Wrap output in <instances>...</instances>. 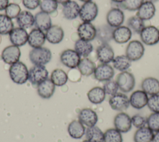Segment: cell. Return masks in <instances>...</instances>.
<instances>
[{
    "label": "cell",
    "mask_w": 159,
    "mask_h": 142,
    "mask_svg": "<svg viewBox=\"0 0 159 142\" xmlns=\"http://www.w3.org/2000/svg\"><path fill=\"white\" fill-rule=\"evenodd\" d=\"M9 73L12 81L16 84H24L29 80V70L25 64L20 61L11 65Z\"/></svg>",
    "instance_id": "obj_1"
},
{
    "label": "cell",
    "mask_w": 159,
    "mask_h": 142,
    "mask_svg": "<svg viewBox=\"0 0 159 142\" xmlns=\"http://www.w3.org/2000/svg\"><path fill=\"white\" fill-rule=\"evenodd\" d=\"M52 54L50 49L40 47L33 48L29 52L30 62L36 65H45L52 59Z\"/></svg>",
    "instance_id": "obj_2"
},
{
    "label": "cell",
    "mask_w": 159,
    "mask_h": 142,
    "mask_svg": "<svg viewBox=\"0 0 159 142\" xmlns=\"http://www.w3.org/2000/svg\"><path fill=\"white\" fill-rule=\"evenodd\" d=\"M116 81L118 85L119 89L124 93L131 92L135 85V79L134 75L127 71L121 72L119 73Z\"/></svg>",
    "instance_id": "obj_3"
},
{
    "label": "cell",
    "mask_w": 159,
    "mask_h": 142,
    "mask_svg": "<svg viewBox=\"0 0 159 142\" xmlns=\"http://www.w3.org/2000/svg\"><path fill=\"white\" fill-rule=\"evenodd\" d=\"M98 14L97 4L91 1L84 2L80 7L79 16L83 22H91L94 21Z\"/></svg>",
    "instance_id": "obj_4"
},
{
    "label": "cell",
    "mask_w": 159,
    "mask_h": 142,
    "mask_svg": "<svg viewBox=\"0 0 159 142\" xmlns=\"http://www.w3.org/2000/svg\"><path fill=\"white\" fill-rule=\"evenodd\" d=\"M145 48L143 44L137 40L129 42L125 50V55L131 61L140 60L143 55Z\"/></svg>",
    "instance_id": "obj_5"
},
{
    "label": "cell",
    "mask_w": 159,
    "mask_h": 142,
    "mask_svg": "<svg viewBox=\"0 0 159 142\" xmlns=\"http://www.w3.org/2000/svg\"><path fill=\"white\" fill-rule=\"evenodd\" d=\"M140 36L142 42L147 45H153L159 42V29L153 26L145 27Z\"/></svg>",
    "instance_id": "obj_6"
},
{
    "label": "cell",
    "mask_w": 159,
    "mask_h": 142,
    "mask_svg": "<svg viewBox=\"0 0 159 142\" xmlns=\"http://www.w3.org/2000/svg\"><path fill=\"white\" fill-rule=\"evenodd\" d=\"M48 77V72L45 65H34L29 70V80L34 85H39Z\"/></svg>",
    "instance_id": "obj_7"
},
{
    "label": "cell",
    "mask_w": 159,
    "mask_h": 142,
    "mask_svg": "<svg viewBox=\"0 0 159 142\" xmlns=\"http://www.w3.org/2000/svg\"><path fill=\"white\" fill-rule=\"evenodd\" d=\"M109 104L112 110L122 111L129 107V98L124 93L117 92L110 97Z\"/></svg>",
    "instance_id": "obj_8"
},
{
    "label": "cell",
    "mask_w": 159,
    "mask_h": 142,
    "mask_svg": "<svg viewBox=\"0 0 159 142\" xmlns=\"http://www.w3.org/2000/svg\"><path fill=\"white\" fill-rule=\"evenodd\" d=\"M81 60V56L73 49L63 50L60 55V61L66 67L70 69H75Z\"/></svg>",
    "instance_id": "obj_9"
},
{
    "label": "cell",
    "mask_w": 159,
    "mask_h": 142,
    "mask_svg": "<svg viewBox=\"0 0 159 142\" xmlns=\"http://www.w3.org/2000/svg\"><path fill=\"white\" fill-rule=\"evenodd\" d=\"M21 52L19 47L11 45L5 47L1 53V59L7 64L12 65L19 61Z\"/></svg>",
    "instance_id": "obj_10"
},
{
    "label": "cell",
    "mask_w": 159,
    "mask_h": 142,
    "mask_svg": "<svg viewBox=\"0 0 159 142\" xmlns=\"http://www.w3.org/2000/svg\"><path fill=\"white\" fill-rule=\"evenodd\" d=\"M114 125L115 128L120 133H127L132 128L131 118L126 113L120 112L114 117Z\"/></svg>",
    "instance_id": "obj_11"
},
{
    "label": "cell",
    "mask_w": 159,
    "mask_h": 142,
    "mask_svg": "<svg viewBox=\"0 0 159 142\" xmlns=\"http://www.w3.org/2000/svg\"><path fill=\"white\" fill-rule=\"evenodd\" d=\"M93 74L96 80L99 82H106L112 80L115 72L109 64H101L96 67Z\"/></svg>",
    "instance_id": "obj_12"
},
{
    "label": "cell",
    "mask_w": 159,
    "mask_h": 142,
    "mask_svg": "<svg viewBox=\"0 0 159 142\" xmlns=\"http://www.w3.org/2000/svg\"><path fill=\"white\" fill-rule=\"evenodd\" d=\"M96 28L91 22H83L77 29V33L80 39L91 41L96 37Z\"/></svg>",
    "instance_id": "obj_13"
},
{
    "label": "cell",
    "mask_w": 159,
    "mask_h": 142,
    "mask_svg": "<svg viewBox=\"0 0 159 142\" xmlns=\"http://www.w3.org/2000/svg\"><path fill=\"white\" fill-rule=\"evenodd\" d=\"M9 35L12 44L17 47L25 45L28 41L29 34L25 29L20 27L14 28Z\"/></svg>",
    "instance_id": "obj_14"
},
{
    "label": "cell",
    "mask_w": 159,
    "mask_h": 142,
    "mask_svg": "<svg viewBox=\"0 0 159 142\" xmlns=\"http://www.w3.org/2000/svg\"><path fill=\"white\" fill-rule=\"evenodd\" d=\"M125 19L124 12L120 8H112L106 15L107 24L113 28L118 27L123 24Z\"/></svg>",
    "instance_id": "obj_15"
},
{
    "label": "cell",
    "mask_w": 159,
    "mask_h": 142,
    "mask_svg": "<svg viewBox=\"0 0 159 142\" xmlns=\"http://www.w3.org/2000/svg\"><path fill=\"white\" fill-rule=\"evenodd\" d=\"M96 56L101 64H109L114 58V52L107 43L102 44L96 49Z\"/></svg>",
    "instance_id": "obj_16"
},
{
    "label": "cell",
    "mask_w": 159,
    "mask_h": 142,
    "mask_svg": "<svg viewBox=\"0 0 159 142\" xmlns=\"http://www.w3.org/2000/svg\"><path fill=\"white\" fill-rule=\"evenodd\" d=\"M78 120L84 125L90 127L96 125L98 121V116L95 111L85 108L80 110L78 114Z\"/></svg>",
    "instance_id": "obj_17"
},
{
    "label": "cell",
    "mask_w": 159,
    "mask_h": 142,
    "mask_svg": "<svg viewBox=\"0 0 159 142\" xmlns=\"http://www.w3.org/2000/svg\"><path fill=\"white\" fill-rule=\"evenodd\" d=\"M148 100V95L142 90L134 91L129 97L130 105L137 110L142 109L147 105Z\"/></svg>",
    "instance_id": "obj_18"
},
{
    "label": "cell",
    "mask_w": 159,
    "mask_h": 142,
    "mask_svg": "<svg viewBox=\"0 0 159 142\" xmlns=\"http://www.w3.org/2000/svg\"><path fill=\"white\" fill-rule=\"evenodd\" d=\"M46 40L45 34L43 31L37 29H33L28 36V44L32 48L42 47Z\"/></svg>",
    "instance_id": "obj_19"
},
{
    "label": "cell",
    "mask_w": 159,
    "mask_h": 142,
    "mask_svg": "<svg viewBox=\"0 0 159 142\" xmlns=\"http://www.w3.org/2000/svg\"><path fill=\"white\" fill-rule=\"evenodd\" d=\"M46 40L52 44H57L61 42L64 37L63 29L57 25L52 26L45 32Z\"/></svg>",
    "instance_id": "obj_20"
},
{
    "label": "cell",
    "mask_w": 159,
    "mask_h": 142,
    "mask_svg": "<svg viewBox=\"0 0 159 142\" xmlns=\"http://www.w3.org/2000/svg\"><path fill=\"white\" fill-rule=\"evenodd\" d=\"M55 90V85L51 79L47 78L37 85V93L42 98H51Z\"/></svg>",
    "instance_id": "obj_21"
},
{
    "label": "cell",
    "mask_w": 159,
    "mask_h": 142,
    "mask_svg": "<svg viewBox=\"0 0 159 142\" xmlns=\"http://www.w3.org/2000/svg\"><path fill=\"white\" fill-rule=\"evenodd\" d=\"M156 8L153 2L144 1L137 10L136 16L139 17L143 21L151 19L155 14Z\"/></svg>",
    "instance_id": "obj_22"
},
{
    "label": "cell",
    "mask_w": 159,
    "mask_h": 142,
    "mask_svg": "<svg viewBox=\"0 0 159 142\" xmlns=\"http://www.w3.org/2000/svg\"><path fill=\"white\" fill-rule=\"evenodd\" d=\"M131 37L132 31L127 26H120L114 29L112 39L118 44L127 43Z\"/></svg>",
    "instance_id": "obj_23"
},
{
    "label": "cell",
    "mask_w": 159,
    "mask_h": 142,
    "mask_svg": "<svg viewBox=\"0 0 159 142\" xmlns=\"http://www.w3.org/2000/svg\"><path fill=\"white\" fill-rule=\"evenodd\" d=\"M80 7L75 1H70L63 5L62 14L64 17L68 20L76 19L80 14Z\"/></svg>",
    "instance_id": "obj_24"
},
{
    "label": "cell",
    "mask_w": 159,
    "mask_h": 142,
    "mask_svg": "<svg viewBox=\"0 0 159 142\" xmlns=\"http://www.w3.org/2000/svg\"><path fill=\"white\" fill-rule=\"evenodd\" d=\"M141 87L147 95L159 94V80L154 77H147L142 82Z\"/></svg>",
    "instance_id": "obj_25"
},
{
    "label": "cell",
    "mask_w": 159,
    "mask_h": 142,
    "mask_svg": "<svg viewBox=\"0 0 159 142\" xmlns=\"http://www.w3.org/2000/svg\"><path fill=\"white\" fill-rule=\"evenodd\" d=\"M34 17L36 27L42 31H47L52 26L49 14L40 11L37 12Z\"/></svg>",
    "instance_id": "obj_26"
},
{
    "label": "cell",
    "mask_w": 159,
    "mask_h": 142,
    "mask_svg": "<svg viewBox=\"0 0 159 142\" xmlns=\"http://www.w3.org/2000/svg\"><path fill=\"white\" fill-rule=\"evenodd\" d=\"M67 131L71 138L80 139L85 134L86 128L84 125L79 120H73L69 123L67 127Z\"/></svg>",
    "instance_id": "obj_27"
},
{
    "label": "cell",
    "mask_w": 159,
    "mask_h": 142,
    "mask_svg": "<svg viewBox=\"0 0 159 142\" xmlns=\"http://www.w3.org/2000/svg\"><path fill=\"white\" fill-rule=\"evenodd\" d=\"M114 28L109 24H103L96 29V38L102 44L107 43L113 37Z\"/></svg>",
    "instance_id": "obj_28"
},
{
    "label": "cell",
    "mask_w": 159,
    "mask_h": 142,
    "mask_svg": "<svg viewBox=\"0 0 159 142\" xmlns=\"http://www.w3.org/2000/svg\"><path fill=\"white\" fill-rule=\"evenodd\" d=\"M154 133L148 126L138 128L134 135V142H152Z\"/></svg>",
    "instance_id": "obj_29"
},
{
    "label": "cell",
    "mask_w": 159,
    "mask_h": 142,
    "mask_svg": "<svg viewBox=\"0 0 159 142\" xmlns=\"http://www.w3.org/2000/svg\"><path fill=\"white\" fill-rule=\"evenodd\" d=\"M106 95V93L103 88L94 87L88 91L87 97L91 103L93 104H100L105 100Z\"/></svg>",
    "instance_id": "obj_30"
},
{
    "label": "cell",
    "mask_w": 159,
    "mask_h": 142,
    "mask_svg": "<svg viewBox=\"0 0 159 142\" xmlns=\"http://www.w3.org/2000/svg\"><path fill=\"white\" fill-rule=\"evenodd\" d=\"M16 21L20 27L30 28L35 24V17L30 12L22 11L16 18Z\"/></svg>",
    "instance_id": "obj_31"
},
{
    "label": "cell",
    "mask_w": 159,
    "mask_h": 142,
    "mask_svg": "<svg viewBox=\"0 0 159 142\" xmlns=\"http://www.w3.org/2000/svg\"><path fill=\"white\" fill-rule=\"evenodd\" d=\"M75 50L84 58L87 57L93 50V46L89 41L78 39L75 44Z\"/></svg>",
    "instance_id": "obj_32"
},
{
    "label": "cell",
    "mask_w": 159,
    "mask_h": 142,
    "mask_svg": "<svg viewBox=\"0 0 159 142\" xmlns=\"http://www.w3.org/2000/svg\"><path fill=\"white\" fill-rule=\"evenodd\" d=\"M77 67L82 75L89 76L94 73L96 66L95 63L91 59L85 57L81 59Z\"/></svg>",
    "instance_id": "obj_33"
},
{
    "label": "cell",
    "mask_w": 159,
    "mask_h": 142,
    "mask_svg": "<svg viewBox=\"0 0 159 142\" xmlns=\"http://www.w3.org/2000/svg\"><path fill=\"white\" fill-rule=\"evenodd\" d=\"M85 136L86 139L91 142H104V133L96 125L88 127Z\"/></svg>",
    "instance_id": "obj_34"
},
{
    "label": "cell",
    "mask_w": 159,
    "mask_h": 142,
    "mask_svg": "<svg viewBox=\"0 0 159 142\" xmlns=\"http://www.w3.org/2000/svg\"><path fill=\"white\" fill-rule=\"evenodd\" d=\"M50 79L55 86L61 87L65 85L68 82V76L63 70L56 69L52 71Z\"/></svg>",
    "instance_id": "obj_35"
},
{
    "label": "cell",
    "mask_w": 159,
    "mask_h": 142,
    "mask_svg": "<svg viewBox=\"0 0 159 142\" xmlns=\"http://www.w3.org/2000/svg\"><path fill=\"white\" fill-rule=\"evenodd\" d=\"M112 64L114 69L120 71H126L131 66L132 61L126 55H120L116 56L112 60Z\"/></svg>",
    "instance_id": "obj_36"
},
{
    "label": "cell",
    "mask_w": 159,
    "mask_h": 142,
    "mask_svg": "<svg viewBox=\"0 0 159 142\" xmlns=\"http://www.w3.org/2000/svg\"><path fill=\"white\" fill-rule=\"evenodd\" d=\"M14 29V23L6 14H0V34H9Z\"/></svg>",
    "instance_id": "obj_37"
},
{
    "label": "cell",
    "mask_w": 159,
    "mask_h": 142,
    "mask_svg": "<svg viewBox=\"0 0 159 142\" xmlns=\"http://www.w3.org/2000/svg\"><path fill=\"white\" fill-rule=\"evenodd\" d=\"M127 27L134 32L140 34L142 29L145 27L144 21L137 16L130 17L127 22Z\"/></svg>",
    "instance_id": "obj_38"
},
{
    "label": "cell",
    "mask_w": 159,
    "mask_h": 142,
    "mask_svg": "<svg viewBox=\"0 0 159 142\" xmlns=\"http://www.w3.org/2000/svg\"><path fill=\"white\" fill-rule=\"evenodd\" d=\"M104 142H122L121 133L116 128H109L104 133Z\"/></svg>",
    "instance_id": "obj_39"
},
{
    "label": "cell",
    "mask_w": 159,
    "mask_h": 142,
    "mask_svg": "<svg viewBox=\"0 0 159 142\" xmlns=\"http://www.w3.org/2000/svg\"><path fill=\"white\" fill-rule=\"evenodd\" d=\"M58 4L55 0H42L39 6L41 11L50 14L57 9Z\"/></svg>",
    "instance_id": "obj_40"
},
{
    "label": "cell",
    "mask_w": 159,
    "mask_h": 142,
    "mask_svg": "<svg viewBox=\"0 0 159 142\" xmlns=\"http://www.w3.org/2000/svg\"><path fill=\"white\" fill-rule=\"evenodd\" d=\"M143 2L144 0H124L119 4L120 7L124 9L134 11H137Z\"/></svg>",
    "instance_id": "obj_41"
},
{
    "label": "cell",
    "mask_w": 159,
    "mask_h": 142,
    "mask_svg": "<svg viewBox=\"0 0 159 142\" xmlns=\"http://www.w3.org/2000/svg\"><path fill=\"white\" fill-rule=\"evenodd\" d=\"M147 125L153 132L159 131V113H151L147 118Z\"/></svg>",
    "instance_id": "obj_42"
},
{
    "label": "cell",
    "mask_w": 159,
    "mask_h": 142,
    "mask_svg": "<svg viewBox=\"0 0 159 142\" xmlns=\"http://www.w3.org/2000/svg\"><path fill=\"white\" fill-rule=\"evenodd\" d=\"M20 12V7L16 3L9 4L5 9V14L11 19L17 18Z\"/></svg>",
    "instance_id": "obj_43"
},
{
    "label": "cell",
    "mask_w": 159,
    "mask_h": 142,
    "mask_svg": "<svg viewBox=\"0 0 159 142\" xmlns=\"http://www.w3.org/2000/svg\"><path fill=\"white\" fill-rule=\"evenodd\" d=\"M102 88L106 94L111 96L117 93L119 90V87L116 81L112 80L106 81L104 83Z\"/></svg>",
    "instance_id": "obj_44"
},
{
    "label": "cell",
    "mask_w": 159,
    "mask_h": 142,
    "mask_svg": "<svg viewBox=\"0 0 159 142\" xmlns=\"http://www.w3.org/2000/svg\"><path fill=\"white\" fill-rule=\"evenodd\" d=\"M147 107L152 112L159 113V94L151 95L148 98Z\"/></svg>",
    "instance_id": "obj_45"
},
{
    "label": "cell",
    "mask_w": 159,
    "mask_h": 142,
    "mask_svg": "<svg viewBox=\"0 0 159 142\" xmlns=\"http://www.w3.org/2000/svg\"><path fill=\"white\" fill-rule=\"evenodd\" d=\"M131 120L132 125L137 129L145 126L147 124V118L139 114L132 116Z\"/></svg>",
    "instance_id": "obj_46"
},
{
    "label": "cell",
    "mask_w": 159,
    "mask_h": 142,
    "mask_svg": "<svg viewBox=\"0 0 159 142\" xmlns=\"http://www.w3.org/2000/svg\"><path fill=\"white\" fill-rule=\"evenodd\" d=\"M40 0H22L24 6L27 9L34 10L40 6Z\"/></svg>",
    "instance_id": "obj_47"
},
{
    "label": "cell",
    "mask_w": 159,
    "mask_h": 142,
    "mask_svg": "<svg viewBox=\"0 0 159 142\" xmlns=\"http://www.w3.org/2000/svg\"><path fill=\"white\" fill-rule=\"evenodd\" d=\"M9 4V0H0V11L5 10Z\"/></svg>",
    "instance_id": "obj_48"
},
{
    "label": "cell",
    "mask_w": 159,
    "mask_h": 142,
    "mask_svg": "<svg viewBox=\"0 0 159 142\" xmlns=\"http://www.w3.org/2000/svg\"><path fill=\"white\" fill-rule=\"evenodd\" d=\"M152 142H159V131L155 132L154 134Z\"/></svg>",
    "instance_id": "obj_49"
},
{
    "label": "cell",
    "mask_w": 159,
    "mask_h": 142,
    "mask_svg": "<svg viewBox=\"0 0 159 142\" xmlns=\"http://www.w3.org/2000/svg\"><path fill=\"white\" fill-rule=\"evenodd\" d=\"M55 1H56L58 3L63 5L64 4H65V3H66L67 2L70 1V0H55Z\"/></svg>",
    "instance_id": "obj_50"
},
{
    "label": "cell",
    "mask_w": 159,
    "mask_h": 142,
    "mask_svg": "<svg viewBox=\"0 0 159 142\" xmlns=\"http://www.w3.org/2000/svg\"><path fill=\"white\" fill-rule=\"evenodd\" d=\"M112 2H116V3H118V4H120L121 2H122L124 0H111Z\"/></svg>",
    "instance_id": "obj_51"
},
{
    "label": "cell",
    "mask_w": 159,
    "mask_h": 142,
    "mask_svg": "<svg viewBox=\"0 0 159 142\" xmlns=\"http://www.w3.org/2000/svg\"><path fill=\"white\" fill-rule=\"evenodd\" d=\"M158 0H144V1H149V2H157Z\"/></svg>",
    "instance_id": "obj_52"
},
{
    "label": "cell",
    "mask_w": 159,
    "mask_h": 142,
    "mask_svg": "<svg viewBox=\"0 0 159 142\" xmlns=\"http://www.w3.org/2000/svg\"><path fill=\"white\" fill-rule=\"evenodd\" d=\"M80 1L84 2H89V1H91L92 0H80Z\"/></svg>",
    "instance_id": "obj_53"
},
{
    "label": "cell",
    "mask_w": 159,
    "mask_h": 142,
    "mask_svg": "<svg viewBox=\"0 0 159 142\" xmlns=\"http://www.w3.org/2000/svg\"><path fill=\"white\" fill-rule=\"evenodd\" d=\"M82 142H91V141H89V140H84V141H82Z\"/></svg>",
    "instance_id": "obj_54"
}]
</instances>
